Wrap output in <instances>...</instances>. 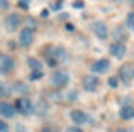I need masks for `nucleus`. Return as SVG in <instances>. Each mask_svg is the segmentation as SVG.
<instances>
[{
  "label": "nucleus",
  "mask_w": 134,
  "mask_h": 132,
  "mask_svg": "<svg viewBox=\"0 0 134 132\" xmlns=\"http://www.w3.org/2000/svg\"><path fill=\"white\" fill-rule=\"evenodd\" d=\"M68 80H70V75L66 71H54L49 78V83H51L53 88H65L68 85Z\"/></svg>",
  "instance_id": "nucleus-1"
},
{
  "label": "nucleus",
  "mask_w": 134,
  "mask_h": 132,
  "mask_svg": "<svg viewBox=\"0 0 134 132\" xmlns=\"http://www.w3.org/2000/svg\"><path fill=\"white\" fill-rule=\"evenodd\" d=\"M34 34H36V31H34L32 27H24V29L20 31V34H19V44L24 46V47L31 46L32 41H34Z\"/></svg>",
  "instance_id": "nucleus-2"
},
{
  "label": "nucleus",
  "mask_w": 134,
  "mask_h": 132,
  "mask_svg": "<svg viewBox=\"0 0 134 132\" xmlns=\"http://www.w3.org/2000/svg\"><path fill=\"white\" fill-rule=\"evenodd\" d=\"M90 71L92 73H95V75H102V73H105V71H109V68H110V61L109 59H97V61H93L90 66Z\"/></svg>",
  "instance_id": "nucleus-3"
},
{
  "label": "nucleus",
  "mask_w": 134,
  "mask_h": 132,
  "mask_svg": "<svg viewBox=\"0 0 134 132\" xmlns=\"http://www.w3.org/2000/svg\"><path fill=\"white\" fill-rule=\"evenodd\" d=\"M15 112L22 113V115H31L32 113V103L27 98H19L15 102Z\"/></svg>",
  "instance_id": "nucleus-4"
},
{
  "label": "nucleus",
  "mask_w": 134,
  "mask_h": 132,
  "mask_svg": "<svg viewBox=\"0 0 134 132\" xmlns=\"http://www.w3.org/2000/svg\"><path fill=\"white\" fill-rule=\"evenodd\" d=\"M70 117H71V120L76 124V125H82V124H90L92 119L88 113L82 112V110H71L70 112Z\"/></svg>",
  "instance_id": "nucleus-5"
},
{
  "label": "nucleus",
  "mask_w": 134,
  "mask_h": 132,
  "mask_svg": "<svg viewBox=\"0 0 134 132\" xmlns=\"http://www.w3.org/2000/svg\"><path fill=\"white\" fill-rule=\"evenodd\" d=\"M92 31H93V34L98 39H107V36H109V29L105 26V22H102V20H97V22L92 24Z\"/></svg>",
  "instance_id": "nucleus-6"
},
{
  "label": "nucleus",
  "mask_w": 134,
  "mask_h": 132,
  "mask_svg": "<svg viewBox=\"0 0 134 132\" xmlns=\"http://www.w3.org/2000/svg\"><path fill=\"white\" fill-rule=\"evenodd\" d=\"M109 53L112 54L114 58H124L126 56V44L122 41H117V43H112L110 47H109Z\"/></svg>",
  "instance_id": "nucleus-7"
},
{
  "label": "nucleus",
  "mask_w": 134,
  "mask_h": 132,
  "mask_svg": "<svg viewBox=\"0 0 134 132\" xmlns=\"http://www.w3.org/2000/svg\"><path fill=\"white\" fill-rule=\"evenodd\" d=\"M132 64H122L121 68H119V78L122 80V83L124 85H129L132 80Z\"/></svg>",
  "instance_id": "nucleus-8"
},
{
  "label": "nucleus",
  "mask_w": 134,
  "mask_h": 132,
  "mask_svg": "<svg viewBox=\"0 0 134 132\" xmlns=\"http://www.w3.org/2000/svg\"><path fill=\"white\" fill-rule=\"evenodd\" d=\"M83 88L90 93H95L97 88H98V78L97 76H92V75L85 76V78H83Z\"/></svg>",
  "instance_id": "nucleus-9"
},
{
  "label": "nucleus",
  "mask_w": 134,
  "mask_h": 132,
  "mask_svg": "<svg viewBox=\"0 0 134 132\" xmlns=\"http://www.w3.org/2000/svg\"><path fill=\"white\" fill-rule=\"evenodd\" d=\"M14 68V59L9 54H0V71L2 73H9Z\"/></svg>",
  "instance_id": "nucleus-10"
},
{
  "label": "nucleus",
  "mask_w": 134,
  "mask_h": 132,
  "mask_svg": "<svg viewBox=\"0 0 134 132\" xmlns=\"http://www.w3.org/2000/svg\"><path fill=\"white\" fill-rule=\"evenodd\" d=\"M32 112H36L37 115H46L49 112V103L44 98H39L36 102V105H32Z\"/></svg>",
  "instance_id": "nucleus-11"
},
{
  "label": "nucleus",
  "mask_w": 134,
  "mask_h": 132,
  "mask_svg": "<svg viewBox=\"0 0 134 132\" xmlns=\"http://www.w3.org/2000/svg\"><path fill=\"white\" fill-rule=\"evenodd\" d=\"M5 26H7L9 31H15L17 27L20 26V15H19V14H10V15H7Z\"/></svg>",
  "instance_id": "nucleus-12"
},
{
  "label": "nucleus",
  "mask_w": 134,
  "mask_h": 132,
  "mask_svg": "<svg viewBox=\"0 0 134 132\" xmlns=\"http://www.w3.org/2000/svg\"><path fill=\"white\" fill-rule=\"evenodd\" d=\"M0 115L7 117V119L14 117L15 115V107L10 105V103H7V102H0Z\"/></svg>",
  "instance_id": "nucleus-13"
},
{
  "label": "nucleus",
  "mask_w": 134,
  "mask_h": 132,
  "mask_svg": "<svg viewBox=\"0 0 134 132\" xmlns=\"http://www.w3.org/2000/svg\"><path fill=\"white\" fill-rule=\"evenodd\" d=\"M119 117L122 120H132L134 119V107L132 105H124L119 110Z\"/></svg>",
  "instance_id": "nucleus-14"
},
{
  "label": "nucleus",
  "mask_w": 134,
  "mask_h": 132,
  "mask_svg": "<svg viewBox=\"0 0 134 132\" xmlns=\"http://www.w3.org/2000/svg\"><path fill=\"white\" fill-rule=\"evenodd\" d=\"M10 92L12 93H27L29 92V86L24 81H15L14 85H10Z\"/></svg>",
  "instance_id": "nucleus-15"
},
{
  "label": "nucleus",
  "mask_w": 134,
  "mask_h": 132,
  "mask_svg": "<svg viewBox=\"0 0 134 132\" xmlns=\"http://www.w3.org/2000/svg\"><path fill=\"white\" fill-rule=\"evenodd\" d=\"M51 58H54L56 61H63L68 58V54H66V51L63 47H54V53H51Z\"/></svg>",
  "instance_id": "nucleus-16"
},
{
  "label": "nucleus",
  "mask_w": 134,
  "mask_h": 132,
  "mask_svg": "<svg viewBox=\"0 0 134 132\" xmlns=\"http://www.w3.org/2000/svg\"><path fill=\"white\" fill-rule=\"evenodd\" d=\"M27 64H29V68L32 69H43V64H41V61L39 59H36V58H29L27 59Z\"/></svg>",
  "instance_id": "nucleus-17"
},
{
  "label": "nucleus",
  "mask_w": 134,
  "mask_h": 132,
  "mask_svg": "<svg viewBox=\"0 0 134 132\" xmlns=\"http://www.w3.org/2000/svg\"><path fill=\"white\" fill-rule=\"evenodd\" d=\"M44 76V73H43V69H34L32 73H31V76H29V80L31 81H37V80H41Z\"/></svg>",
  "instance_id": "nucleus-18"
},
{
  "label": "nucleus",
  "mask_w": 134,
  "mask_h": 132,
  "mask_svg": "<svg viewBox=\"0 0 134 132\" xmlns=\"http://www.w3.org/2000/svg\"><path fill=\"white\" fill-rule=\"evenodd\" d=\"M10 85H7V83H2L0 81V97H7V95H10Z\"/></svg>",
  "instance_id": "nucleus-19"
},
{
  "label": "nucleus",
  "mask_w": 134,
  "mask_h": 132,
  "mask_svg": "<svg viewBox=\"0 0 134 132\" xmlns=\"http://www.w3.org/2000/svg\"><path fill=\"white\" fill-rule=\"evenodd\" d=\"M126 26L131 31H134V12H129L127 17H126Z\"/></svg>",
  "instance_id": "nucleus-20"
},
{
  "label": "nucleus",
  "mask_w": 134,
  "mask_h": 132,
  "mask_svg": "<svg viewBox=\"0 0 134 132\" xmlns=\"http://www.w3.org/2000/svg\"><path fill=\"white\" fill-rule=\"evenodd\" d=\"M117 85H119L117 78H115V76H110V78H109V86H110V88H115Z\"/></svg>",
  "instance_id": "nucleus-21"
},
{
  "label": "nucleus",
  "mask_w": 134,
  "mask_h": 132,
  "mask_svg": "<svg viewBox=\"0 0 134 132\" xmlns=\"http://www.w3.org/2000/svg\"><path fill=\"white\" fill-rule=\"evenodd\" d=\"M9 124L5 122V120H0V132H9Z\"/></svg>",
  "instance_id": "nucleus-22"
},
{
  "label": "nucleus",
  "mask_w": 134,
  "mask_h": 132,
  "mask_svg": "<svg viewBox=\"0 0 134 132\" xmlns=\"http://www.w3.org/2000/svg\"><path fill=\"white\" fill-rule=\"evenodd\" d=\"M19 7L24 9V10H27L29 9V0H19Z\"/></svg>",
  "instance_id": "nucleus-23"
},
{
  "label": "nucleus",
  "mask_w": 134,
  "mask_h": 132,
  "mask_svg": "<svg viewBox=\"0 0 134 132\" xmlns=\"http://www.w3.org/2000/svg\"><path fill=\"white\" fill-rule=\"evenodd\" d=\"M66 132H83L78 125H71V127H66Z\"/></svg>",
  "instance_id": "nucleus-24"
},
{
  "label": "nucleus",
  "mask_w": 134,
  "mask_h": 132,
  "mask_svg": "<svg viewBox=\"0 0 134 132\" xmlns=\"http://www.w3.org/2000/svg\"><path fill=\"white\" fill-rule=\"evenodd\" d=\"M9 9V0H0V10H7Z\"/></svg>",
  "instance_id": "nucleus-25"
},
{
  "label": "nucleus",
  "mask_w": 134,
  "mask_h": 132,
  "mask_svg": "<svg viewBox=\"0 0 134 132\" xmlns=\"http://www.w3.org/2000/svg\"><path fill=\"white\" fill-rule=\"evenodd\" d=\"M61 5H63V2L59 0V2H56V3H53V5H51V10H59V9H61Z\"/></svg>",
  "instance_id": "nucleus-26"
},
{
  "label": "nucleus",
  "mask_w": 134,
  "mask_h": 132,
  "mask_svg": "<svg viewBox=\"0 0 134 132\" xmlns=\"http://www.w3.org/2000/svg\"><path fill=\"white\" fill-rule=\"evenodd\" d=\"M83 5H85V3H83V0H76V2H73V7H75V9H82Z\"/></svg>",
  "instance_id": "nucleus-27"
},
{
  "label": "nucleus",
  "mask_w": 134,
  "mask_h": 132,
  "mask_svg": "<svg viewBox=\"0 0 134 132\" xmlns=\"http://www.w3.org/2000/svg\"><path fill=\"white\" fill-rule=\"evenodd\" d=\"M48 64H49V66H53V68H54V66L58 64V61H56L54 58H51V56H49V58H48Z\"/></svg>",
  "instance_id": "nucleus-28"
},
{
  "label": "nucleus",
  "mask_w": 134,
  "mask_h": 132,
  "mask_svg": "<svg viewBox=\"0 0 134 132\" xmlns=\"http://www.w3.org/2000/svg\"><path fill=\"white\" fill-rule=\"evenodd\" d=\"M17 132H27V129H26V127H22V125L19 124V125H17Z\"/></svg>",
  "instance_id": "nucleus-29"
},
{
  "label": "nucleus",
  "mask_w": 134,
  "mask_h": 132,
  "mask_svg": "<svg viewBox=\"0 0 134 132\" xmlns=\"http://www.w3.org/2000/svg\"><path fill=\"white\" fill-rule=\"evenodd\" d=\"M48 15H49V10H48V9H44L43 12H41V17H48Z\"/></svg>",
  "instance_id": "nucleus-30"
},
{
  "label": "nucleus",
  "mask_w": 134,
  "mask_h": 132,
  "mask_svg": "<svg viewBox=\"0 0 134 132\" xmlns=\"http://www.w3.org/2000/svg\"><path fill=\"white\" fill-rule=\"evenodd\" d=\"M43 132H56V130H54V129H51V127H44Z\"/></svg>",
  "instance_id": "nucleus-31"
},
{
  "label": "nucleus",
  "mask_w": 134,
  "mask_h": 132,
  "mask_svg": "<svg viewBox=\"0 0 134 132\" xmlns=\"http://www.w3.org/2000/svg\"><path fill=\"white\" fill-rule=\"evenodd\" d=\"M75 27H73V24H66V31H73Z\"/></svg>",
  "instance_id": "nucleus-32"
},
{
  "label": "nucleus",
  "mask_w": 134,
  "mask_h": 132,
  "mask_svg": "<svg viewBox=\"0 0 134 132\" xmlns=\"http://www.w3.org/2000/svg\"><path fill=\"white\" fill-rule=\"evenodd\" d=\"M117 132H134V130L132 129H119Z\"/></svg>",
  "instance_id": "nucleus-33"
},
{
  "label": "nucleus",
  "mask_w": 134,
  "mask_h": 132,
  "mask_svg": "<svg viewBox=\"0 0 134 132\" xmlns=\"http://www.w3.org/2000/svg\"><path fill=\"white\" fill-rule=\"evenodd\" d=\"M132 78H134V68H132Z\"/></svg>",
  "instance_id": "nucleus-34"
},
{
  "label": "nucleus",
  "mask_w": 134,
  "mask_h": 132,
  "mask_svg": "<svg viewBox=\"0 0 134 132\" xmlns=\"http://www.w3.org/2000/svg\"><path fill=\"white\" fill-rule=\"evenodd\" d=\"M131 3H132V5H134V0H131Z\"/></svg>",
  "instance_id": "nucleus-35"
},
{
  "label": "nucleus",
  "mask_w": 134,
  "mask_h": 132,
  "mask_svg": "<svg viewBox=\"0 0 134 132\" xmlns=\"http://www.w3.org/2000/svg\"><path fill=\"white\" fill-rule=\"evenodd\" d=\"M114 2H119V0H114Z\"/></svg>",
  "instance_id": "nucleus-36"
}]
</instances>
